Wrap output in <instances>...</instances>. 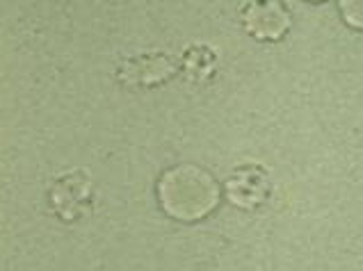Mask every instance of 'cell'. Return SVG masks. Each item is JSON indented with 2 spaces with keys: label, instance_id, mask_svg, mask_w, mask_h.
<instances>
[{
  "label": "cell",
  "instance_id": "obj_4",
  "mask_svg": "<svg viewBox=\"0 0 363 271\" xmlns=\"http://www.w3.org/2000/svg\"><path fill=\"white\" fill-rule=\"evenodd\" d=\"M226 194L233 205L242 207V210H254L269 196L267 171L258 164L238 166L226 180Z\"/></svg>",
  "mask_w": 363,
  "mask_h": 271
},
{
  "label": "cell",
  "instance_id": "obj_1",
  "mask_svg": "<svg viewBox=\"0 0 363 271\" xmlns=\"http://www.w3.org/2000/svg\"><path fill=\"white\" fill-rule=\"evenodd\" d=\"M158 199L169 217L181 221H196L215 210L220 190L211 173L199 166L183 164L164 171L158 183Z\"/></svg>",
  "mask_w": 363,
  "mask_h": 271
},
{
  "label": "cell",
  "instance_id": "obj_5",
  "mask_svg": "<svg viewBox=\"0 0 363 271\" xmlns=\"http://www.w3.org/2000/svg\"><path fill=\"white\" fill-rule=\"evenodd\" d=\"M176 64H179V59L167 53L140 55L135 59L123 62V67L119 71V80H123L126 85L153 87V85H160L164 80H169L176 73Z\"/></svg>",
  "mask_w": 363,
  "mask_h": 271
},
{
  "label": "cell",
  "instance_id": "obj_7",
  "mask_svg": "<svg viewBox=\"0 0 363 271\" xmlns=\"http://www.w3.org/2000/svg\"><path fill=\"white\" fill-rule=\"evenodd\" d=\"M340 14L347 25L363 30V0H340Z\"/></svg>",
  "mask_w": 363,
  "mask_h": 271
},
{
  "label": "cell",
  "instance_id": "obj_3",
  "mask_svg": "<svg viewBox=\"0 0 363 271\" xmlns=\"http://www.w3.org/2000/svg\"><path fill=\"white\" fill-rule=\"evenodd\" d=\"M50 205L62 221H76L91 210V183L82 171L65 173L53 183Z\"/></svg>",
  "mask_w": 363,
  "mask_h": 271
},
{
  "label": "cell",
  "instance_id": "obj_2",
  "mask_svg": "<svg viewBox=\"0 0 363 271\" xmlns=\"http://www.w3.org/2000/svg\"><path fill=\"white\" fill-rule=\"evenodd\" d=\"M242 21L258 41H279L290 28V12L284 0H247Z\"/></svg>",
  "mask_w": 363,
  "mask_h": 271
},
{
  "label": "cell",
  "instance_id": "obj_8",
  "mask_svg": "<svg viewBox=\"0 0 363 271\" xmlns=\"http://www.w3.org/2000/svg\"><path fill=\"white\" fill-rule=\"evenodd\" d=\"M315 3H318V0H315Z\"/></svg>",
  "mask_w": 363,
  "mask_h": 271
},
{
  "label": "cell",
  "instance_id": "obj_6",
  "mask_svg": "<svg viewBox=\"0 0 363 271\" xmlns=\"http://www.w3.org/2000/svg\"><path fill=\"white\" fill-rule=\"evenodd\" d=\"M215 53L206 46H190L181 57V69H185L188 78L192 80H206L215 71Z\"/></svg>",
  "mask_w": 363,
  "mask_h": 271
}]
</instances>
